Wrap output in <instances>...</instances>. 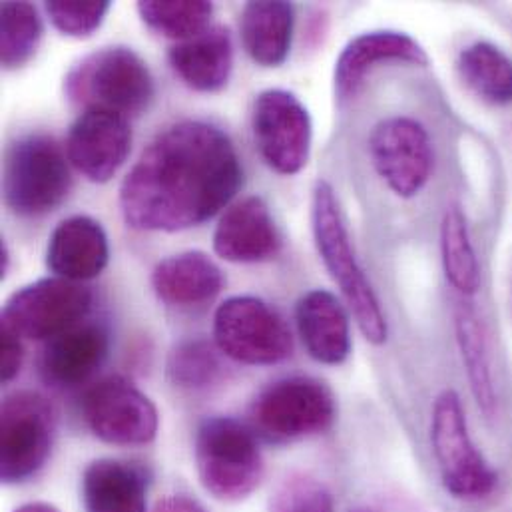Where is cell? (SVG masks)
I'll return each instance as SVG.
<instances>
[{"instance_id":"obj_1","label":"cell","mask_w":512,"mask_h":512,"mask_svg":"<svg viewBox=\"0 0 512 512\" xmlns=\"http://www.w3.org/2000/svg\"><path fill=\"white\" fill-rule=\"evenodd\" d=\"M244 168L232 138L216 124L182 120L164 128L120 186V212L132 230L176 234L232 206Z\"/></svg>"},{"instance_id":"obj_2","label":"cell","mask_w":512,"mask_h":512,"mask_svg":"<svg viewBox=\"0 0 512 512\" xmlns=\"http://www.w3.org/2000/svg\"><path fill=\"white\" fill-rule=\"evenodd\" d=\"M311 230L317 254L339 287L359 331L369 343L383 345L389 329L381 301L355 256L339 198L333 186L325 180H319L313 188Z\"/></svg>"},{"instance_id":"obj_3","label":"cell","mask_w":512,"mask_h":512,"mask_svg":"<svg viewBox=\"0 0 512 512\" xmlns=\"http://www.w3.org/2000/svg\"><path fill=\"white\" fill-rule=\"evenodd\" d=\"M64 94L84 112H112L130 120L150 108L156 84L138 52L128 46H106L70 68Z\"/></svg>"},{"instance_id":"obj_4","label":"cell","mask_w":512,"mask_h":512,"mask_svg":"<svg viewBox=\"0 0 512 512\" xmlns=\"http://www.w3.org/2000/svg\"><path fill=\"white\" fill-rule=\"evenodd\" d=\"M72 190L66 150L46 134L16 138L2 160V198L20 218L54 212Z\"/></svg>"},{"instance_id":"obj_5","label":"cell","mask_w":512,"mask_h":512,"mask_svg":"<svg viewBox=\"0 0 512 512\" xmlns=\"http://www.w3.org/2000/svg\"><path fill=\"white\" fill-rule=\"evenodd\" d=\"M196 467L204 489L220 501H244L261 483L256 433L232 417L206 419L196 433Z\"/></svg>"},{"instance_id":"obj_6","label":"cell","mask_w":512,"mask_h":512,"mask_svg":"<svg viewBox=\"0 0 512 512\" xmlns=\"http://www.w3.org/2000/svg\"><path fill=\"white\" fill-rule=\"evenodd\" d=\"M337 415L331 389L313 377H283L269 383L252 403L250 423L271 443H289L325 433Z\"/></svg>"},{"instance_id":"obj_7","label":"cell","mask_w":512,"mask_h":512,"mask_svg":"<svg viewBox=\"0 0 512 512\" xmlns=\"http://www.w3.org/2000/svg\"><path fill=\"white\" fill-rule=\"evenodd\" d=\"M214 343L242 365H277L293 355V335L281 313L254 295L226 299L214 315Z\"/></svg>"},{"instance_id":"obj_8","label":"cell","mask_w":512,"mask_h":512,"mask_svg":"<svg viewBox=\"0 0 512 512\" xmlns=\"http://www.w3.org/2000/svg\"><path fill=\"white\" fill-rule=\"evenodd\" d=\"M431 445L445 489L457 499L487 497L497 485V473L475 447L463 401L457 391L437 395L431 411Z\"/></svg>"},{"instance_id":"obj_9","label":"cell","mask_w":512,"mask_h":512,"mask_svg":"<svg viewBox=\"0 0 512 512\" xmlns=\"http://www.w3.org/2000/svg\"><path fill=\"white\" fill-rule=\"evenodd\" d=\"M92 291L84 283L44 277L14 291L2 307V327L20 339L50 341L84 321Z\"/></svg>"},{"instance_id":"obj_10","label":"cell","mask_w":512,"mask_h":512,"mask_svg":"<svg viewBox=\"0 0 512 512\" xmlns=\"http://www.w3.org/2000/svg\"><path fill=\"white\" fill-rule=\"evenodd\" d=\"M54 443V409L36 391H14L0 409V479L16 485L34 477Z\"/></svg>"},{"instance_id":"obj_11","label":"cell","mask_w":512,"mask_h":512,"mask_svg":"<svg viewBox=\"0 0 512 512\" xmlns=\"http://www.w3.org/2000/svg\"><path fill=\"white\" fill-rule=\"evenodd\" d=\"M252 130L261 160L279 176L299 174L311 156L313 122L307 106L289 90L269 88L256 96Z\"/></svg>"},{"instance_id":"obj_12","label":"cell","mask_w":512,"mask_h":512,"mask_svg":"<svg viewBox=\"0 0 512 512\" xmlns=\"http://www.w3.org/2000/svg\"><path fill=\"white\" fill-rule=\"evenodd\" d=\"M369 156L383 184L403 200L419 196L435 168V150L427 128L409 116L381 120L369 136Z\"/></svg>"},{"instance_id":"obj_13","label":"cell","mask_w":512,"mask_h":512,"mask_svg":"<svg viewBox=\"0 0 512 512\" xmlns=\"http://www.w3.org/2000/svg\"><path fill=\"white\" fill-rule=\"evenodd\" d=\"M88 429L104 443L118 447L148 445L160 429L156 405L136 385L122 377L94 383L82 399Z\"/></svg>"},{"instance_id":"obj_14","label":"cell","mask_w":512,"mask_h":512,"mask_svg":"<svg viewBox=\"0 0 512 512\" xmlns=\"http://www.w3.org/2000/svg\"><path fill=\"white\" fill-rule=\"evenodd\" d=\"M70 166L94 184L110 182L132 152L130 120L112 112L86 110L66 136Z\"/></svg>"},{"instance_id":"obj_15","label":"cell","mask_w":512,"mask_h":512,"mask_svg":"<svg viewBox=\"0 0 512 512\" xmlns=\"http://www.w3.org/2000/svg\"><path fill=\"white\" fill-rule=\"evenodd\" d=\"M413 64L427 66L429 54L411 34L401 30H371L351 38L333 68V88L339 102H347L359 94L367 76L379 64Z\"/></svg>"},{"instance_id":"obj_16","label":"cell","mask_w":512,"mask_h":512,"mask_svg":"<svg viewBox=\"0 0 512 512\" xmlns=\"http://www.w3.org/2000/svg\"><path fill=\"white\" fill-rule=\"evenodd\" d=\"M281 234L269 206L259 196L232 204L214 232L216 256L230 263H263L279 254Z\"/></svg>"},{"instance_id":"obj_17","label":"cell","mask_w":512,"mask_h":512,"mask_svg":"<svg viewBox=\"0 0 512 512\" xmlns=\"http://www.w3.org/2000/svg\"><path fill=\"white\" fill-rule=\"evenodd\" d=\"M110 335L102 323L82 321L46 341L40 355V375L56 389L84 385L106 361Z\"/></svg>"},{"instance_id":"obj_18","label":"cell","mask_w":512,"mask_h":512,"mask_svg":"<svg viewBox=\"0 0 512 512\" xmlns=\"http://www.w3.org/2000/svg\"><path fill=\"white\" fill-rule=\"evenodd\" d=\"M110 261L108 236L90 216L62 220L48 238L46 267L54 277L86 283L98 277Z\"/></svg>"},{"instance_id":"obj_19","label":"cell","mask_w":512,"mask_h":512,"mask_svg":"<svg viewBox=\"0 0 512 512\" xmlns=\"http://www.w3.org/2000/svg\"><path fill=\"white\" fill-rule=\"evenodd\" d=\"M295 323L307 353L323 365H341L351 353V325L345 305L327 289L301 295Z\"/></svg>"},{"instance_id":"obj_20","label":"cell","mask_w":512,"mask_h":512,"mask_svg":"<svg viewBox=\"0 0 512 512\" xmlns=\"http://www.w3.org/2000/svg\"><path fill=\"white\" fill-rule=\"evenodd\" d=\"M168 60L180 80L196 92H218L234 70V40L228 26L216 24L202 34L170 46Z\"/></svg>"},{"instance_id":"obj_21","label":"cell","mask_w":512,"mask_h":512,"mask_svg":"<svg viewBox=\"0 0 512 512\" xmlns=\"http://www.w3.org/2000/svg\"><path fill=\"white\" fill-rule=\"evenodd\" d=\"M226 285L220 265L204 252L192 250L162 259L152 271V287L172 307H198L214 301Z\"/></svg>"},{"instance_id":"obj_22","label":"cell","mask_w":512,"mask_h":512,"mask_svg":"<svg viewBox=\"0 0 512 512\" xmlns=\"http://www.w3.org/2000/svg\"><path fill=\"white\" fill-rule=\"evenodd\" d=\"M148 475L144 467L98 459L84 469L82 503L86 512H148Z\"/></svg>"},{"instance_id":"obj_23","label":"cell","mask_w":512,"mask_h":512,"mask_svg":"<svg viewBox=\"0 0 512 512\" xmlns=\"http://www.w3.org/2000/svg\"><path fill=\"white\" fill-rule=\"evenodd\" d=\"M295 8L283 0H252L242 8L240 32L248 56L263 68L281 66L293 42Z\"/></svg>"},{"instance_id":"obj_24","label":"cell","mask_w":512,"mask_h":512,"mask_svg":"<svg viewBox=\"0 0 512 512\" xmlns=\"http://www.w3.org/2000/svg\"><path fill=\"white\" fill-rule=\"evenodd\" d=\"M455 335L473 399L487 419H495L499 411V395L489 337L483 319L469 303H461L455 311Z\"/></svg>"},{"instance_id":"obj_25","label":"cell","mask_w":512,"mask_h":512,"mask_svg":"<svg viewBox=\"0 0 512 512\" xmlns=\"http://www.w3.org/2000/svg\"><path fill=\"white\" fill-rule=\"evenodd\" d=\"M457 70L465 86L483 102L512 104V58L493 42L479 40L463 48Z\"/></svg>"},{"instance_id":"obj_26","label":"cell","mask_w":512,"mask_h":512,"mask_svg":"<svg viewBox=\"0 0 512 512\" xmlns=\"http://www.w3.org/2000/svg\"><path fill=\"white\" fill-rule=\"evenodd\" d=\"M441 263L447 281L465 297H471L479 291L483 273L481 261L477 256L471 228L461 206H447L441 220Z\"/></svg>"},{"instance_id":"obj_27","label":"cell","mask_w":512,"mask_h":512,"mask_svg":"<svg viewBox=\"0 0 512 512\" xmlns=\"http://www.w3.org/2000/svg\"><path fill=\"white\" fill-rule=\"evenodd\" d=\"M44 34L40 12L30 2L6 0L0 6V62L18 70L32 60Z\"/></svg>"},{"instance_id":"obj_28","label":"cell","mask_w":512,"mask_h":512,"mask_svg":"<svg viewBox=\"0 0 512 512\" xmlns=\"http://www.w3.org/2000/svg\"><path fill=\"white\" fill-rule=\"evenodd\" d=\"M142 22L160 36L184 42L210 28L214 4L208 0H140Z\"/></svg>"},{"instance_id":"obj_29","label":"cell","mask_w":512,"mask_h":512,"mask_svg":"<svg viewBox=\"0 0 512 512\" xmlns=\"http://www.w3.org/2000/svg\"><path fill=\"white\" fill-rule=\"evenodd\" d=\"M222 359L216 343L208 339L180 341L168 355L166 373L172 385L200 391L216 385L222 377Z\"/></svg>"},{"instance_id":"obj_30","label":"cell","mask_w":512,"mask_h":512,"mask_svg":"<svg viewBox=\"0 0 512 512\" xmlns=\"http://www.w3.org/2000/svg\"><path fill=\"white\" fill-rule=\"evenodd\" d=\"M110 6L108 0H48L44 12L64 36L88 38L102 26Z\"/></svg>"},{"instance_id":"obj_31","label":"cell","mask_w":512,"mask_h":512,"mask_svg":"<svg viewBox=\"0 0 512 512\" xmlns=\"http://www.w3.org/2000/svg\"><path fill=\"white\" fill-rule=\"evenodd\" d=\"M333 497L327 487L305 475L281 481L271 497V512H333Z\"/></svg>"},{"instance_id":"obj_32","label":"cell","mask_w":512,"mask_h":512,"mask_svg":"<svg viewBox=\"0 0 512 512\" xmlns=\"http://www.w3.org/2000/svg\"><path fill=\"white\" fill-rule=\"evenodd\" d=\"M24 361V347H22V339L2 327V339H0V377L4 383H10L22 367Z\"/></svg>"},{"instance_id":"obj_33","label":"cell","mask_w":512,"mask_h":512,"mask_svg":"<svg viewBox=\"0 0 512 512\" xmlns=\"http://www.w3.org/2000/svg\"><path fill=\"white\" fill-rule=\"evenodd\" d=\"M154 512H208L198 501L184 495H170L156 503Z\"/></svg>"},{"instance_id":"obj_34","label":"cell","mask_w":512,"mask_h":512,"mask_svg":"<svg viewBox=\"0 0 512 512\" xmlns=\"http://www.w3.org/2000/svg\"><path fill=\"white\" fill-rule=\"evenodd\" d=\"M14 512H60L56 507L48 505V503H28V505H22L20 509H16Z\"/></svg>"},{"instance_id":"obj_35","label":"cell","mask_w":512,"mask_h":512,"mask_svg":"<svg viewBox=\"0 0 512 512\" xmlns=\"http://www.w3.org/2000/svg\"><path fill=\"white\" fill-rule=\"evenodd\" d=\"M8 263H10L8 246H6V242L2 240V244H0V275H2V277H4V275H6V271H8Z\"/></svg>"},{"instance_id":"obj_36","label":"cell","mask_w":512,"mask_h":512,"mask_svg":"<svg viewBox=\"0 0 512 512\" xmlns=\"http://www.w3.org/2000/svg\"><path fill=\"white\" fill-rule=\"evenodd\" d=\"M353 512H367V511H353Z\"/></svg>"}]
</instances>
